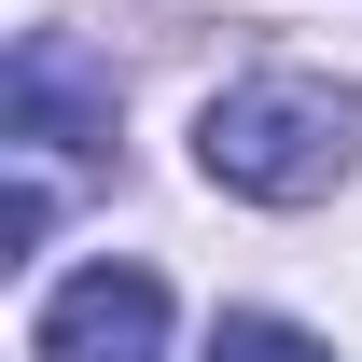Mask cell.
<instances>
[{"mask_svg":"<svg viewBox=\"0 0 362 362\" xmlns=\"http://www.w3.org/2000/svg\"><path fill=\"white\" fill-rule=\"evenodd\" d=\"M209 362H334V349H320L307 320H265V307H223V320H209Z\"/></svg>","mask_w":362,"mask_h":362,"instance_id":"cell-4","label":"cell"},{"mask_svg":"<svg viewBox=\"0 0 362 362\" xmlns=\"http://www.w3.org/2000/svg\"><path fill=\"white\" fill-rule=\"evenodd\" d=\"M168 349V279L153 265H84L56 279L42 334H28V362H153Z\"/></svg>","mask_w":362,"mask_h":362,"instance_id":"cell-2","label":"cell"},{"mask_svg":"<svg viewBox=\"0 0 362 362\" xmlns=\"http://www.w3.org/2000/svg\"><path fill=\"white\" fill-rule=\"evenodd\" d=\"M0 112H14L28 153H98V139H112V70H98L70 28H28L14 70H0Z\"/></svg>","mask_w":362,"mask_h":362,"instance_id":"cell-3","label":"cell"},{"mask_svg":"<svg viewBox=\"0 0 362 362\" xmlns=\"http://www.w3.org/2000/svg\"><path fill=\"white\" fill-rule=\"evenodd\" d=\"M195 168L251 195V209H320L334 181L362 168V84H320V70H251L195 112Z\"/></svg>","mask_w":362,"mask_h":362,"instance_id":"cell-1","label":"cell"}]
</instances>
